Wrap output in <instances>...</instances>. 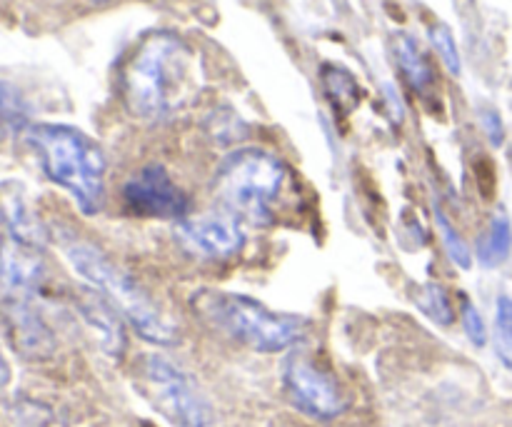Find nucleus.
Listing matches in <instances>:
<instances>
[{"label": "nucleus", "instance_id": "nucleus-1", "mask_svg": "<svg viewBox=\"0 0 512 427\" xmlns=\"http://www.w3.org/2000/svg\"><path fill=\"white\" fill-rule=\"evenodd\" d=\"M203 63L188 40L170 30L145 35L120 68V98L140 120H165L198 98Z\"/></svg>", "mask_w": 512, "mask_h": 427}, {"label": "nucleus", "instance_id": "nucleus-2", "mask_svg": "<svg viewBox=\"0 0 512 427\" xmlns=\"http://www.w3.org/2000/svg\"><path fill=\"white\" fill-rule=\"evenodd\" d=\"M23 138L38 155L48 180L68 190L85 215L100 213L108 160L90 135L70 125L35 123L23 130Z\"/></svg>", "mask_w": 512, "mask_h": 427}, {"label": "nucleus", "instance_id": "nucleus-3", "mask_svg": "<svg viewBox=\"0 0 512 427\" xmlns=\"http://www.w3.org/2000/svg\"><path fill=\"white\" fill-rule=\"evenodd\" d=\"M190 305L210 328L255 353L273 355L293 350L308 333L305 318L275 313L248 295L203 288L190 298Z\"/></svg>", "mask_w": 512, "mask_h": 427}, {"label": "nucleus", "instance_id": "nucleus-4", "mask_svg": "<svg viewBox=\"0 0 512 427\" xmlns=\"http://www.w3.org/2000/svg\"><path fill=\"white\" fill-rule=\"evenodd\" d=\"M65 255H68V263L73 265L75 273L90 288L98 290L103 298H108V303L123 315L125 323H130V328L140 338L153 345L178 343V328L170 323L160 305L150 298L148 290L138 280L130 278L120 265H115L113 258H108L103 250L85 243V240H70L65 245Z\"/></svg>", "mask_w": 512, "mask_h": 427}, {"label": "nucleus", "instance_id": "nucleus-5", "mask_svg": "<svg viewBox=\"0 0 512 427\" xmlns=\"http://www.w3.org/2000/svg\"><path fill=\"white\" fill-rule=\"evenodd\" d=\"M288 170L278 155L263 148H240L220 163L213 180L220 210L253 225L273 220V205L280 198Z\"/></svg>", "mask_w": 512, "mask_h": 427}, {"label": "nucleus", "instance_id": "nucleus-6", "mask_svg": "<svg viewBox=\"0 0 512 427\" xmlns=\"http://www.w3.org/2000/svg\"><path fill=\"white\" fill-rule=\"evenodd\" d=\"M138 388L153 410L173 427H210L215 410L200 385L163 355H145L138 365Z\"/></svg>", "mask_w": 512, "mask_h": 427}, {"label": "nucleus", "instance_id": "nucleus-7", "mask_svg": "<svg viewBox=\"0 0 512 427\" xmlns=\"http://www.w3.org/2000/svg\"><path fill=\"white\" fill-rule=\"evenodd\" d=\"M283 388L290 403L315 420H335L348 410V398L328 368L305 350H293L283 365Z\"/></svg>", "mask_w": 512, "mask_h": 427}, {"label": "nucleus", "instance_id": "nucleus-8", "mask_svg": "<svg viewBox=\"0 0 512 427\" xmlns=\"http://www.w3.org/2000/svg\"><path fill=\"white\" fill-rule=\"evenodd\" d=\"M123 200L138 218L185 220L188 195L175 185L163 165H145L123 185Z\"/></svg>", "mask_w": 512, "mask_h": 427}, {"label": "nucleus", "instance_id": "nucleus-9", "mask_svg": "<svg viewBox=\"0 0 512 427\" xmlns=\"http://www.w3.org/2000/svg\"><path fill=\"white\" fill-rule=\"evenodd\" d=\"M45 283V263L40 248L15 238L0 240V298L35 300Z\"/></svg>", "mask_w": 512, "mask_h": 427}, {"label": "nucleus", "instance_id": "nucleus-10", "mask_svg": "<svg viewBox=\"0 0 512 427\" xmlns=\"http://www.w3.org/2000/svg\"><path fill=\"white\" fill-rule=\"evenodd\" d=\"M175 235L180 243L188 245L193 253L205 255L213 260L233 258L240 248H243V230H240L238 220L228 213H213L203 215V218H185L178 223Z\"/></svg>", "mask_w": 512, "mask_h": 427}, {"label": "nucleus", "instance_id": "nucleus-11", "mask_svg": "<svg viewBox=\"0 0 512 427\" xmlns=\"http://www.w3.org/2000/svg\"><path fill=\"white\" fill-rule=\"evenodd\" d=\"M5 330L15 353L25 360H48L55 353V335L33 300H3Z\"/></svg>", "mask_w": 512, "mask_h": 427}, {"label": "nucleus", "instance_id": "nucleus-12", "mask_svg": "<svg viewBox=\"0 0 512 427\" xmlns=\"http://www.w3.org/2000/svg\"><path fill=\"white\" fill-rule=\"evenodd\" d=\"M78 310L85 323H88V328L95 333V338H98L100 350L113 360L123 358L125 345H128L125 323L120 320L118 310L108 303V298H103L98 290H85V293H80Z\"/></svg>", "mask_w": 512, "mask_h": 427}, {"label": "nucleus", "instance_id": "nucleus-13", "mask_svg": "<svg viewBox=\"0 0 512 427\" xmlns=\"http://www.w3.org/2000/svg\"><path fill=\"white\" fill-rule=\"evenodd\" d=\"M0 218H3L10 238L20 240V243L35 245V248H40V245L45 243L43 225H40V220L35 218L30 205L25 203V198L18 190L5 188L3 193H0Z\"/></svg>", "mask_w": 512, "mask_h": 427}, {"label": "nucleus", "instance_id": "nucleus-14", "mask_svg": "<svg viewBox=\"0 0 512 427\" xmlns=\"http://www.w3.org/2000/svg\"><path fill=\"white\" fill-rule=\"evenodd\" d=\"M395 60H398V68L403 73V78L408 80L410 88L415 93H428L435 85V73L430 60L425 58V53L420 50V45L415 43L410 35H398L395 38Z\"/></svg>", "mask_w": 512, "mask_h": 427}, {"label": "nucleus", "instance_id": "nucleus-15", "mask_svg": "<svg viewBox=\"0 0 512 427\" xmlns=\"http://www.w3.org/2000/svg\"><path fill=\"white\" fill-rule=\"evenodd\" d=\"M478 260L483 268H498L512 253V223L505 213H498L490 220L488 230L478 238Z\"/></svg>", "mask_w": 512, "mask_h": 427}, {"label": "nucleus", "instance_id": "nucleus-16", "mask_svg": "<svg viewBox=\"0 0 512 427\" xmlns=\"http://www.w3.org/2000/svg\"><path fill=\"white\" fill-rule=\"evenodd\" d=\"M320 83H323L325 98L335 108V113H350L360 103V85L353 75L338 65H323L320 70Z\"/></svg>", "mask_w": 512, "mask_h": 427}, {"label": "nucleus", "instance_id": "nucleus-17", "mask_svg": "<svg viewBox=\"0 0 512 427\" xmlns=\"http://www.w3.org/2000/svg\"><path fill=\"white\" fill-rule=\"evenodd\" d=\"M28 128V105L10 83L0 80V145Z\"/></svg>", "mask_w": 512, "mask_h": 427}, {"label": "nucleus", "instance_id": "nucleus-18", "mask_svg": "<svg viewBox=\"0 0 512 427\" xmlns=\"http://www.w3.org/2000/svg\"><path fill=\"white\" fill-rule=\"evenodd\" d=\"M415 305H418L433 323L453 325L455 310L443 285L428 283L423 285V288H418V293H415Z\"/></svg>", "mask_w": 512, "mask_h": 427}, {"label": "nucleus", "instance_id": "nucleus-19", "mask_svg": "<svg viewBox=\"0 0 512 427\" xmlns=\"http://www.w3.org/2000/svg\"><path fill=\"white\" fill-rule=\"evenodd\" d=\"M433 213H435V225H438V233H440V238H443V245H445V253H448V258L453 260L458 268L468 270L470 265H473V253H470L468 243H465L463 235H460L458 230L453 228V223H450V218L443 213V208H440L438 203H435Z\"/></svg>", "mask_w": 512, "mask_h": 427}, {"label": "nucleus", "instance_id": "nucleus-20", "mask_svg": "<svg viewBox=\"0 0 512 427\" xmlns=\"http://www.w3.org/2000/svg\"><path fill=\"white\" fill-rule=\"evenodd\" d=\"M495 355L503 368L512 370V298L500 295L495 305Z\"/></svg>", "mask_w": 512, "mask_h": 427}, {"label": "nucleus", "instance_id": "nucleus-21", "mask_svg": "<svg viewBox=\"0 0 512 427\" xmlns=\"http://www.w3.org/2000/svg\"><path fill=\"white\" fill-rule=\"evenodd\" d=\"M430 43H433V48L438 50L440 60L445 63V68L450 70L453 75H460V70H463V63H460V53H458V43H455L453 33H450L448 25L438 23L430 28Z\"/></svg>", "mask_w": 512, "mask_h": 427}, {"label": "nucleus", "instance_id": "nucleus-22", "mask_svg": "<svg viewBox=\"0 0 512 427\" xmlns=\"http://www.w3.org/2000/svg\"><path fill=\"white\" fill-rule=\"evenodd\" d=\"M460 320H463V330L470 338V343H473L475 348H483V345L488 343V328H485V320L483 315H480V310L475 308L470 300H465L463 308H460Z\"/></svg>", "mask_w": 512, "mask_h": 427}, {"label": "nucleus", "instance_id": "nucleus-23", "mask_svg": "<svg viewBox=\"0 0 512 427\" xmlns=\"http://www.w3.org/2000/svg\"><path fill=\"white\" fill-rule=\"evenodd\" d=\"M483 128L485 133H488L490 143L493 145H503L505 140V128H503V120H500V115L495 113V110H483Z\"/></svg>", "mask_w": 512, "mask_h": 427}, {"label": "nucleus", "instance_id": "nucleus-24", "mask_svg": "<svg viewBox=\"0 0 512 427\" xmlns=\"http://www.w3.org/2000/svg\"><path fill=\"white\" fill-rule=\"evenodd\" d=\"M8 383H10V365L8 360H5L3 348H0V390H3Z\"/></svg>", "mask_w": 512, "mask_h": 427}, {"label": "nucleus", "instance_id": "nucleus-25", "mask_svg": "<svg viewBox=\"0 0 512 427\" xmlns=\"http://www.w3.org/2000/svg\"><path fill=\"white\" fill-rule=\"evenodd\" d=\"M95 3H105V0H95Z\"/></svg>", "mask_w": 512, "mask_h": 427}]
</instances>
